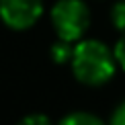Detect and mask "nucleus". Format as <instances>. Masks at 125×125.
I'll return each mask as SVG.
<instances>
[{
    "label": "nucleus",
    "instance_id": "obj_1",
    "mask_svg": "<svg viewBox=\"0 0 125 125\" xmlns=\"http://www.w3.org/2000/svg\"><path fill=\"white\" fill-rule=\"evenodd\" d=\"M72 74L86 86H103L115 76V53L103 41L80 39L72 49Z\"/></svg>",
    "mask_w": 125,
    "mask_h": 125
},
{
    "label": "nucleus",
    "instance_id": "obj_6",
    "mask_svg": "<svg viewBox=\"0 0 125 125\" xmlns=\"http://www.w3.org/2000/svg\"><path fill=\"white\" fill-rule=\"evenodd\" d=\"M111 23L117 31H123L125 33V0H119V2L113 4L111 8Z\"/></svg>",
    "mask_w": 125,
    "mask_h": 125
},
{
    "label": "nucleus",
    "instance_id": "obj_3",
    "mask_svg": "<svg viewBox=\"0 0 125 125\" xmlns=\"http://www.w3.org/2000/svg\"><path fill=\"white\" fill-rule=\"evenodd\" d=\"M43 0H0V21L12 31H27L41 19Z\"/></svg>",
    "mask_w": 125,
    "mask_h": 125
},
{
    "label": "nucleus",
    "instance_id": "obj_4",
    "mask_svg": "<svg viewBox=\"0 0 125 125\" xmlns=\"http://www.w3.org/2000/svg\"><path fill=\"white\" fill-rule=\"evenodd\" d=\"M58 125H105V123H103V119H98L96 115H92V113L76 111V113L66 115Z\"/></svg>",
    "mask_w": 125,
    "mask_h": 125
},
{
    "label": "nucleus",
    "instance_id": "obj_8",
    "mask_svg": "<svg viewBox=\"0 0 125 125\" xmlns=\"http://www.w3.org/2000/svg\"><path fill=\"white\" fill-rule=\"evenodd\" d=\"M113 53H115V62H117V66H121V70H125V33L121 35V39L115 43V49H113Z\"/></svg>",
    "mask_w": 125,
    "mask_h": 125
},
{
    "label": "nucleus",
    "instance_id": "obj_5",
    "mask_svg": "<svg viewBox=\"0 0 125 125\" xmlns=\"http://www.w3.org/2000/svg\"><path fill=\"white\" fill-rule=\"evenodd\" d=\"M72 49H74V45H72L70 41L58 39V43H53L51 49H49L51 60H53L55 64H66V62L72 60Z\"/></svg>",
    "mask_w": 125,
    "mask_h": 125
},
{
    "label": "nucleus",
    "instance_id": "obj_2",
    "mask_svg": "<svg viewBox=\"0 0 125 125\" xmlns=\"http://www.w3.org/2000/svg\"><path fill=\"white\" fill-rule=\"evenodd\" d=\"M49 17L58 39L70 43L80 41L90 25V10L84 0H58L51 6Z\"/></svg>",
    "mask_w": 125,
    "mask_h": 125
},
{
    "label": "nucleus",
    "instance_id": "obj_9",
    "mask_svg": "<svg viewBox=\"0 0 125 125\" xmlns=\"http://www.w3.org/2000/svg\"><path fill=\"white\" fill-rule=\"evenodd\" d=\"M109 125H125V101L115 109V113L111 115V123Z\"/></svg>",
    "mask_w": 125,
    "mask_h": 125
},
{
    "label": "nucleus",
    "instance_id": "obj_7",
    "mask_svg": "<svg viewBox=\"0 0 125 125\" xmlns=\"http://www.w3.org/2000/svg\"><path fill=\"white\" fill-rule=\"evenodd\" d=\"M17 125H53V123L43 113H31V115H25L21 121H17Z\"/></svg>",
    "mask_w": 125,
    "mask_h": 125
}]
</instances>
